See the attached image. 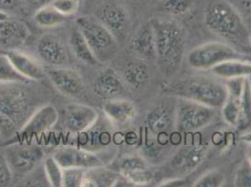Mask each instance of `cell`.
<instances>
[{"instance_id":"obj_1","label":"cell","mask_w":251,"mask_h":187,"mask_svg":"<svg viewBox=\"0 0 251 187\" xmlns=\"http://www.w3.org/2000/svg\"><path fill=\"white\" fill-rule=\"evenodd\" d=\"M19 83H0V133L17 134L31 116L33 101Z\"/></svg>"},{"instance_id":"obj_2","label":"cell","mask_w":251,"mask_h":187,"mask_svg":"<svg viewBox=\"0 0 251 187\" xmlns=\"http://www.w3.org/2000/svg\"><path fill=\"white\" fill-rule=\"evenodd\" d=\"M203 22L210 31L228 41L243 42L250 37L240 13L227 0H209Z\"/></svg>"},{"instance_id":"obj_3","label":"cell","mask_w":251,"mask_h":187,"mask_svg":"<svg viewBox=\"0 0 251 187\" xmlns=\"http://www.w3.org/2000/svg\"><path fill=\"white\" fill-rule=\"evenodd\" d=\"M166 91L183 100L204 105L211 109L221 108L228 96L223 83L201 76L171 83L166 87Z\"/></svg>"},{"instance_id":"obj_4","label":"cell","mask_w":251,"mask_h":187,"mask_svg":"<svg viewBox=\"0 0 251 187\" xmlns=\"http://www.w3.org/2000/svg\"><path fill=\"white\" fill-rule=\"evenodd\" d=\"M151 23L156 38L157 59L165 70L174 72L182 61L186 37L177 22L154 19Z\"/></svg>"},{"instance_id":"obj_5","label":"cell","mask_w":251,"mask_h":187,"mask_svg":"<svg viewBox=\"0 0 251 187\" xmlns=\"http://www.w3.org/2000/svg\"><path fill=\"white\" fill-rule=\"evenodd\" d=\"M75 23L99 62H107L115 56L117 52V40L98 18L81 16L76 19Z\"/></svg>"},{"instance_id":"obj_6","label":"cell","mask_w":251,"mask_h":187,"mask_svg":"<svg viewBox=\"0 0 251 187\" xmlns=\"http://www.w3.org/2000/svg\"><path fill=\"white\" fill-rule=\"evenodd\" d=\"M187 60L192 69L207 70L226 61L245 60V56L227 43L212 42L191 50Z\"/></svg>"},{"instance_id":"obj_7","label":"cell","mask_w":251,"mask_h":187,"mask_svg":"<svg viewBox=\"0 0 251 187\" xmlns=\"http://www.w3.org/2000/svg\"><path fill=\"white\" fill-rule=\"evenodd\" d=\"M13 178L28 176L39 166L44 158V152L41 146L30 142L12 141L7 145L1 146Z\"/></svg>"},{"instance_id":"obj_8","label":"cell","mask_w":251,"mask_h":187,"mask_svg":"<svg viewBox=\"0 0 251 187\" xmlns=\"http://www.w3.org/2000/svg\"><path fill=\"white\" fill-rule=\"evenodd\" d=\"M184 101L176 113V127L177 131L189 134L209 125L214 117V109L192 101Z\"/></svg>"},{"instance_id":"obj_9","label":"cell","mask_w":251,"mask_h":187,"mask_svg":"<svg viewBox=\"0 0 251 187\" xmlns=\"http://www.w3.org/2000/svg\"><path fill=\"white\" fill-rule=\"evenodd\" d=\"M59 120V114L54 106L44 105L35 111L26 123L18 131L15 141L30 142L31 139L51 130Z\"/></svg>"},{"instance_id":"obj_10","label":"cell","mask_w":251,"mask_h":187,"mask_svg":"<svg viewBox=\"0 0 251 187\" xmlns=\"http://www.w3.org/2000/svg\"><path fill=\"white\" fill-rule=\"evenodd\" d=\"M99 117L98 112L90 106L71 103L63 110V128L67 132L78 135L94 125Z\"/></svg>"},{"instance_id":"obj_11","label":"cell","mask_w":251,"mask_h":187,"mask_svg":"<svg viewBox=\"0 0 251 187\" xmlns=\"http://www.w3.org/2000/svg\"><path fill=\"white\" fill-rule=\"evenodd\" d=\"M30 36L26 24L11 18L6 11H0V49L16 50L22 47Z\"/></svg>"},{"instance_id":"obj_12","label":"cell","mask_w":251,"mask_h":187,"mask_svg":"<svg viewBox=\"0 0 251 187\" xmlns=\"http://www.w3.org/2000/svg\"><path fill=\"white\" fill-rule=\"evenodd\" d=\"M52 156L58 164L66 167H81L89 169L104 166L103 161L94 152L87 151L78 146H62L57 148Z\"/></svg>"},{"instance_id":"obj_13","label":"cell","mask_w":251,"mask_h":187,"mask_svg":"<svg viewBox=\"0 0 251 187\" xmlns=\"http://www.w3.org/2000/svg\"><path fill=\"white\" fill-rule=\"evenodd\" d=\"M46 73L54 88L64 95L79 97L84 93L83 79L76 70L68 67H51Z\"/></svg>"},{"instance_id":"obj_14","label":"cell","mask_w":251,"mask_h":187,"mask_svg":"<svg viewBox=\"0 0 251 187\" xmlns=\"http://www.w3.org/2000/svg\"><path fill=\"white\" fill-rule=\"evenodd\" d=\"M37 54L42 62L50 67H67L70 63L69 53L63 42L56 37L47 35L37 43Z\"/></svg>"},{"instance_id":"obj_15","label":"cell","mask_w":251,"mask_h":187,"mask_svg":"<svg viewBox=\"0 0 251 187\" xmlns=\"http://www.w3.org/2000/svg\"><path fill=\"white\" fill-rule=\"evenodd\" d=\"M129 50L140 59H157L156 38L151 22L144 23L138 28L129 43Z\"/></svg>"},{"instance_id":"obj_16","label":"cell","mask_w":251,"mask_h":187,"mask_svg":"<svg viewBox=\"0 0 251 187\" xmlns=\"http://www.w3.org/2000/svg\"><path fill=\"white\" fill-rule=\"evenodd\" d=\"M14 69L29 82L42 81L46 76V70L41 63L30 55L16 50H9L5 52Z\"/></svg>"},{"instance_id":"obj_17","label":"cell","mask_w":251,"mask_h":187,"mask_svg":"<svg viewBox=\"0 0 251 187\" xmlns=\"http://www.w3.org/2000/svg\"><path fill=\"white\" fill-rule=\"evenodd\" d=\"M79 136V146L90 152L96 153L111 144L113 140L111 126L100 122V117L94 125Z\"/></svg>"},{"instance_id":"obj_18","label":"cell","mask_w":251,"mask_h":187,"mask_svg":"<svg viewBox=\"0 0 251 187\" xmlns=\"http://www.w3.org/2000/svg\"><path fill=\"white\" fill-rule=\"evenodd\" d=\"M98 19L115 36L123 35L129 23L127 11L115 3H107L101 6L98 12Z\"/></svg>"},{"instance_id":"obj_19","label":"cell","mask_w":251,"mask_h":187,"mask_svg":"<svg viewBox=\"0 0 251 187\" xmlns=\"http://www.w3.org/2000/svg\"><path fill=\"white\" fill-rule=\"evenodd\" d=\"M94 93L104 99H115L125 91V84L113 70L107 69L100 73L93 85Z\"/></svg>"},{"instance_id":"obj_20","label":"cell","mask_w":251,"mask_h":187,"mask_svg":"<svg viewBox=\"0 0 251 187\" xmlns=\"http://www.w3.org/2000/svg\"><path fill=\"white\" fill-rule=\"evenodd\" d=\"M102 111L111 123L121 125L134 119L137 114L135 105L129 100L120 98L111 99L105 102Z\"/></svg>"},{"instance_id":"obj_21","label":"cell","mask_w":251,"mask_h":187,"mask_svg":"<svg viewBox=\"0 0 251 187\" xmlns=\"http://www.w3.org/2000/svg\"><path fill=\"white\" fill-rule=\"evenodd\" d=\"M69 44L75 58L78 59L80 62L92 67L100 63L96 58L93 52L91 51L83 34L79 31L77 27H75L73 29V31L71 32L69 38Z\"/></svg>"},{"instance_id":"obj_22","label":"cell","mask_w":251,"mask_h":187,"mask_svg":"<svg viewBox=\"0 0 251 187\" xmlns=\"http://www.w3.org/2000/svg\"><path fill=\"white\" fill-rule=\"evenodd\" d=\"M120 78L127 87L138 89L149 81L150 74L145 63L133 61L128 63L123 69Z\"/></svg>"},{"instance_id":"obj_23","label":"cell","mask_w":251,"mask_h":187,"mask_svg":"<svg viewBox=\"0 0 251 187\" xmlns=\"http://www.w3.org/2000/svg\"><path fill=\"white\" fill-rule=\"evenodd\" d=\"M213 73L225 80L247 78L251 76V62L248 60H230L212 69Z\"/></svg>"},{"instance_id":"obj_24","label":"cell","mask_w":251,"mask_h":187,"mask_svg":"<svg viewBox=\"0 0 251 187\" xmlns=\"http://www.w3.org/2000/svg\"><path fill=\"white\" fill-rule=\"evenodd\" d=\"M118 176L103 166L92 167L86 169L83 187H114Z\"/></svg>"},{"instance_id":"obj_25","label":"cell","mask_w":251,"mask_h":187,"mask_svg":"<svg viewBox=\"0 0 251 187\" xmlns=\"http://www.w3.org/2000/svg\"><path fill=\"white\" fill-rule=\"evenodd\" d=\"M206 153V148L203 145H194L182 151L174 160V164L177 169L188 171L194 169L202 162Z\"/></svg>"},{"instance_id":"obj_26","label":"cell","mask_w":251,"mask_h":187,"mask_svg":"<svg viewBox=\"0 0 251 187\" xmlns=\"http://www.w3.org/2000/svg\"><path fill=\"white\" fill-rule=\"evenodd\" d=\"M147 130L153 135H162L171 125V117L166 107L157 106L151 110L146 117Z\"/></svg>"},{"instance_id":"obj_27","label":"cell","mask_w":251,"mask_h":187,"mask_svg":"<svg viewBox=\"0 0 251 187\" xmlns=\"http://www.w3.org/2000/svg\"><path fill=\"white\" fill-rule=\"evenodd\" d=\"M240 130L251 128V82L249 77L245 78L244 88L240 97V115L236 126Z\"/></svg>"},{"instance_id":"obj_28","label":"cell","mask_w":251,"mask_h":187,"mask_svg":"<svg viewBox=\"0 0 251 187\" xmlns=\"http://www.w3.org/2000/svg\"><path fill=\"white\" fill-rule=\"evenodd\" d=\"M66 16H64L60 12L53 9L51 4L46 5L36 11L34 15V20L36 23L44 28H52L58 26L67 21Z\"/></svg>"},{"instance_id":"obj_29","label":"cell","mask_w":251,"mask_h":187,"mask_svg":"<svg viewBox=\"0 0 251 187\" xmlns=\"http://www.w3.org/2000/svg\"><path fill=\"white\" fill-rule=\"evenodd\" d=\"M30 83L18 72L6 53H0V83Z\"/></svg>"},{"instance_id":"obj_30","label":"cell","mask_w":251,"mask_h":187,"mask_svg":"<svg viewBox=\"0 0 251 187\" xmlns=\"http://www.w3.org/2000/svg\"><path fill=\"white\" fill-rule=\"evenodd\" d=\"M43 170L50 187H63V167L53 156H48L44 159Z\"/></svg>"},{"instance_id":"obj_31","label":"cell","mask_w":251,"mask_h":187,"mask_svg":"<svg viewBox=\"0 0 251 187\" xmlns=\"http://www.w3.org/2000/svg\"><path fill=\"white\" fill-rule=\"evenodd\" d=\"M222 109V117L224 121L228 124L236 127L239 121L240 115V97H233L228 95Z\"/></svg>"},{"instance_id":"obj_32","label":"cell","mask_w":251,"mask_h":187,"mask_svg":"<svg viewBox=\"0 0 251 187\" xmlns=\"http://www.w3.org/2000/svg\"><path fill=\"white\" fill-rule=\"evenodd\" d=\"M193 6V0H162L161 10L170 15L181 16L190 11Z\"/></svg>"},{"instance_id":"obj_33","label":"cell","mask_w":251,"mask_h":187,"mask_svg":"<svg viewBox=\"0 0 251 187\" xmlns=\"http://www.w3.org/2000/svg\"><path fill=\"white\" fill-rule=\"evenodd\" d=\"M85 172L81 167L63 168V187H83Z\"/></svg>"},{"instance_id":"obj_34","label":"cell","mask_w":251,"mask_h":187,"mask_svg":"<svg viewBox=\"0 0 251 187\" xmlns=\"http://www.w3.org/2000/svg\"><path fill=\"white\" fill-rule=\"evenodd\" d=\"M225 185V177L218 169H213L203 174L193 185L194 187H221Z\"/></svg>"},{"instance_id":"obj_35","label":"cell","mask_w":251,"mask_h":187,"mask_svg":"<svg viewBox=\"0 0 251 187\" xmlns=\"http://www.w3.org/2000/svg\"><path fill=\"white\" fill-rule=\"evenodd\" d=\"M119 170L120 174H126L131 171H134L140 168L148 166L146 160L138 156L126 155L119 161Z\"/></svg>"},{"instance_id":"obj_36","label":"cell","mask_w":251,"mask_h":187,"mask_svg":"<svg viewBox=\"0 0 251 187\" xmlns=\"http://www.w3.org/2000/svg\"><path fill=\"white\" fill-rule=\"evenodd\" d=\"M50 4L66 17L74 15L80 8V0H52Z\"/></svg>"},{"instance_id":"obj_37","label":"cell","mask_w":251,"mask_h":187,"mask_svg":"<svg viewBox=\"0 0 251 187\" xmlns=\"http://www.w3.org/2000/svg\"><path fill=\"white\" fill-rule=\"evenodd\" d=\"M234 186L239 187H251V165L249 161L241 164L236 170Z\"/></svg>"},{"instance_id":"obj_38","label":"cell","mask_w":251,"mask_h":187,"mask_svg":"<svg viewBox=\"0 0 251 187\" xmlns=\"http://www.w3.org/2000/svg\"><path fill=\"white\" fill-rule=\"evenodd\" d=\"M13 175L6 156L0 146V187L11 186Z\"/></svg>"},{"instance_id":"obj_39","label":"cell","mask_w":251,"mask_h":187,"mask_svg":"<svg viewBox=\"0 0 251 187\" xmlns=\"http://www.w3.org/2000/svg\"><path fill=\"white\" fill-rule=\"evenodd\" d=\"M25 2L29 9L38 11L39 9L48 5L50 0H25Z\"/></svg>"},{"instance_id":"obj_40","label":"cell","mask_w":251,"mask_h":187,"mask_svg":"<svg viewBox=\"0 0 251 187\" xmlns=\"http://www.w3.org/2000/svg\"><path fill=\"white\" fill-rule=\"evenodd\" d=\"M16 0H0V11H6L15 7Z\"/></svg>"},{"instance_id":"obj_41","label":"cell","mask_w":251,"mask_h":187,"mask_svg":"<svg viewBox=\"0 0 251 187\" xmlns=\"http://www.w3.org/2000/svg\"><path fill=\"white\" fill-rule=\"evenodd\" d=\"M240 1V5L242 8L245 11L251 12V0H239Z\"/></svg>"},{"instance_id":"obj_42","label":"cell","mask_w":251,"mask_h":187,"mask_svg":"<svg viewBox=\"0 0 251 187\" xmlns=\"http://www.w3.org/2000/svg\"><path fill=\"white\" fill-rule=\"evenodd\" d=\"M247 160L251 165V140L249 142L248 147H247Z\"/></svg>"},{"instance_id":"obj_43","label":"cell","mask_w":251,"mask_h":187,"mask_svg":"<svg viewBox=\"0 0 251 187\" xmlns=\"http://www.w3.org/2000/svg\"><path fill=\"white\" fill-rule=\"evenodd\" d=\"M3 139H4V137L0 133V146H2L3 144Z\"/></svg>"},{"instance_id":"obj_44","label":"cell","mask_w":251,"mask_h":187,"mask_svg":"<svg viewBox=\"0 0 251 187\" xmlns=\"http://www.w3.org/2000/svg\"><path fill=\"white\" fill-rule=\"evenodd\" d=\"M125 1H127V2H136L138 0H125Z\"/></svg>"},{"instance_id":"obj_45","label":"cell","mask_w":251,"mask_h":187,"mask_svg":"<svg viewBox=\"0 0 251 187\" xmlns=\"http://www.w3.org/2000/svg\"><path fill=\"white\" fill-rule=\"evenodd\" d=\"M249 40H250V43H251V34L250 35V37H249Z\"/></svg>"},{"instance_id":"obj_46","label":"cell","mask_w":251,"mask_h":187,"mask_svg":"<svg viewBox=\"0 0 251 187\" xmlns=\"http://www.w3.org/2000/svg\"><path fill=\"white\" fill-rule=\"evenodd\" d=\"M4 52H5V51H3V50L0 49V53H4Z\"/></svg>"}]
</instances>
